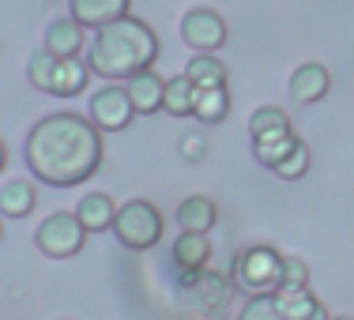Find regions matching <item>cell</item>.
<instances>
[{
    "label": "cell",
    "mask_w": 354,
    "mask_h": 320,
    "mask_svg": "<svg viewBox=\"0 0 354 320\" xmlns=\"http://www.w3.org/2000/svg\"><path fill=\"white\" fill-rule=\"evenodd\" d=\"M207 260H212V241H207V234H177L174 264L185 272V283H189V286L204 275Z\"/></svg>",
    "instance_id": "30bf717a"
},
{
    "label": "cell",
    "mask_w": 354,
    "mask_h": 320,
    "mask_svg": "<svg viewBox=\"0 0 354 320\" xmlns=\"http://www.w3.org/2000/svg\"><path fill=\"white\" fill-rule=\"evenodd\" d=\"M113 234H117V241H121L129 252H147V249H155L158 241H162L166 218H162V211H158L151 200L136 196V200H129V204L117 207Z\"/></svg>",
    "instance_id": "3957f363"
},
{
    "label": "cell",
    "mask_w": 354,
    "mask_h": 320,
    "mask_svg": "<svg viewBox=\"0 0 354 320\" xmlns=\"http://www.w3.org/2000/svg\"><path fill=\"white\" fill-rule=\"evenodd\" d=\"M238 320H283V317H279V309H275L272 294H252L245 305H241Z\"/></svg>",
    "instance_id": "d4e9b609"
},
{
    "label": "cell",
    "mask_w": 354,
    "mask_h": 320,
    "mask_svg": "<svg viewBox=\"0 0 354 320\" xmlns=\"http://www.w3.org/2000/svg\"><path fill=\"white\" fill-rule=\"evenodd\" d=\"M226 113H230V91L226 87H207L192 95V117L196 121L218 124V121H226Z\"/></svg>",
    "instance_id": "ffe728a7"
},
{
    "label": "cell",
    "mask_w": 354,
    "mask_h": 320,
    "mask_svg": "<svg viewBox=\"0 0 354 320\" xmlns=\"http://www.w3.org/2000/svg\"><path fill=\"white\" fill-rule=\"evenodd\" d=\"M328 320H354V317H328Z\"/></svg>",
    "instance_id": "f546056e"
},
{
    "label": "cell",
    "mask_w": 354,
    "mask_h": 320,
    "mask_svg": "<svg viewBox=\"0 0 354 320\" xmlns=\"http://www.w3.org/2000/svg\"><path fill=\"white\" fill-rule=\"evenodd\" d=\"M68 8L83 30H102L109 23L132 15V0H68Z\"/></svg>",
    "instance_id": "ba28073f"
},
{
    "label": "cell",
    "mask_w": 354,
    "mask_h": 320,
    "mask_svg": "<svg viewBox=\"0 0 354 320\" xmlns=\"http://www.w3.org/2000/svg\"><path fill=\"white\" fill-rule=\"evenodd\" d=\"M8 166V147H4V140H0V170Z\"/></svg>",
    "instance_id": "83f0119b"
},
{
    "label": "cell",
    "mask_w": 354,
    "mask_h": 320,
    "mask_svg": "<svg viewBox=\"0 0 354 320\" xmlns=\"http://www.w3.org/2000/svg\"><path fill=\"white\" fill-rule=\"evenodd\" d=\"M83 41H87V30H83L80 23L68 15V19H53L46 27V41H41V49H46L53 61H68V57L83 53Z\"/></svg>",
    "instance_id": "8fae6325"
},
{
    "label": "cell",
    "mask_w": 354,
    "mask_h": 320,
    "mask_svg": "<svg viewBox=\"0 0 354 320\" xmlns=\"http://www.w3.org/2000/svg\"><path fill=\"white\" fill-rule=\"evenodd\" d=\"M286 129H294V124H290V113L283 106H257L249 113V136L252 140L268 136V132H286Z\"/></svg>",
    "instance_id": "7402d4cb"
},
{
    "label": "cell",
    "mask_w": 354,
    "mask_h": 320,
    "mask_svg": "<svg viewBox=\"0 0 354 320\" xmlns=\"http://www.w3.org/2000/svg\"><path fill=\"white\" fill-rule=\"evenodd\" d=\"M181 41L196 53H215L226 46V19L215 8H192L181 19Z\"/></svg>",
    "instance_id": "8992f818"
},
{
    "label": "cell",
    "mask_w": 354,
    "mask_h": 320,
    "mask_svg": "<svg viewBox=\"0 0 354 320\" xmlns=\"http://www.w3.org/2000/svg\"><path fill=\"white\" fill-rule=\"evenodd\" d=\"M0 241H4V218H0Z\"/></svg>",
    "instance_id": "f1b7e54d"
},
{
    "label": "cell",
    "mask_w": 354,
    "mask_h": 320,
    "mask_svg": "<svg viewBox=\"0 0 354 320\" xmlns=\"http://www.w3.org/2000/svg\"><path fill=\"white\" fill-rule=\"evenodd\" d=\"M185 79L192 83L196 91H207V87H226V64L218 61L215 53H196L185 68Z\"/></svg>",
    "instance_id": "ac0fdd59"
},
{
    "label": "cell",
    "mask_w": 354,
    "mask_h": 320,
    "mask_svg": "<svg viewBox=\"0 0 354 320\" xmlns=\"http://www.w3.org/2000/svg\"><path fill=\"white\" fill-rule=\"evenodd\" d=\"M272 301L283 320H324V309H320L317 294L309 286H279L272 294Z\"/></svg>",
    "instance_id": "4fadbf2b"
},
{
    "label": "cell",
    "mask_w": 354,
    "mask_h": 320,
    "mask_svg": "<svg viewBox=\"0 0 354 320\" xmlns=\"http://www.w3.org/2000/svg\"><path fill=\"white\" fill-rule=\"evenodd\" d=\"M35 245L46 252L49 260H68L87 245V230L75 218V211H57L49 218H41L35 230Z\"/></svg>",
    "instance_id": "5b68a950"
},
{
    "label": "cell",
    "mask_w": 354,
    "mask_h": 320,
    "mask_svg": "<svg viewBox=\"0 0 354 320\" xmlns=\"http://www.w3.org/2000/svg\"><path fill=\"white\" fill-rule=\"evenodd\" d=\"M102 132L72 109L35 121L27 143H23L30 178L53 185V189H75V185L91 181L102 166Z\"/></svg>",
    "instance_id": "6da1fadb"
},
{
    "label": "cell",
    "mask_w": 354,
    "mask_h": 320,
    "mask_svg": "<svg viewBox=\"0 0 354 320\" xmlns=\"http://www.w3.org/2000/svg\"><path fill=\"white\" fill-rule=\"evenodd\" d=\"M230 283L252 294H275L283 283V252L272 245H249L230 260Z\"/></svg>",
    "instance_id": "277c9868"
},
{
    "label": "cell",
    "mask_w": 354,
    "mask_h": 320,
    "mask_svg": "<svg viewBox=\"0 0 354 320\" xmlns=\"http://www.w3.org/2000/svg\"><path fill=\"white\" fill-rule=\"evenodd\" d=\"M132 117H136V109H132L124 87H117V83H106L91 95V124L98 132H124Z\"/></svg>",
    "instance_id": "52a82bcc"
},
{
    "label": "cell",
    "mask_w": 354,
    "mask_h": 320,
    "mask_svg": "<svg viewBox=\"0 0 354 320\" xmlns=\"http://www.w3.org/2000/svg\"><path fill=\"white\" fill-rule=\"evenodd\" d=\"M192 95H196V87L185 79V72L170 75V79H166V91H162V113L177 117V121H181V117H192Z\"/></svg>",
    "instance_id": "44dd1931"
},
{
    "label": "cell",
    "mask_w": 354,
    "mask_h": 320,
    "mask_svg": "<svg viewBox=\"0 0 354 320\" xmlns=\"http://www.w3.org/2000/svg\"><path fill=\"white\" fill-rule=\"evenodd\" d=\"M155 61H158L155 27L147 19L124 15V19L95 30L87 68H91V75H102V79H132L136 72L155 68Z\"/></svg>",
    "instance_id": "7a4b0ae2"
},
{
    "label": "cell",
    "mask_w": 354,
    "mask_h": 320,
    "mask_svg": "<svg viewBox=\"0 0 354 320\" xmlns=\"http://www.w3.org/2000/svg\"><path fill=\"white\" fill-rule=\"evenodd\" d=\"M53 64L57 61L46 53V49L27 61V79H30V87H35V91H41V95H49V83H53Z\"/></svg>",
    "instance_id": "cb8c5ba5"
},
{
    "label": "cell",
    "mask_w": 354,
    "mask_h": 320,
    "mask_svg": "<svg viewBox=\"0 0 354 320\" xmlns=\"http://www.w3.org/2000/svg\"><path fill=\"white\" fill-rule=\"evenodd\" d=\"M309 162H313V155H309V143L298 136V143L290 147V155H286L283 162L275 166V173H279L283 181H298V178H306V173H309Z\"/></svg>",
    "instance_id": "603a6c76"
},
{
    "label": "cell",
    "mask_w": 354,
    "mask_h": 320,
    "mask_svg": "<svg viewBox=\"0 0 354 320\" xmlns=\"http://www.w3.org/2000/svg\"><path fill=\"white\" fill-rule=\"evenodd\" d=\"M162 91H166V79L155 68L136 72L132 79H124V95H129L132 109L143 113V117H151V113H158V109H162Z\"/></svg>",
    "instance_id": "7c38bea8"
},
{
    "label": "cell",
    "mask_w": 354,
    "mask_h": 320,
    "mask_svg": "<svg viewBox=\"0 0 354 320\" xmlns=\"http://www.w3.org/2000/svg\"><path fill=\"white\" fill-rule=\"evenodd\" d=\"M185 147H189V151H185V158H200V140L196 136H185Z\"/></svg>",
    "instance_id": "4316f807"
},
{
    "label": "cell",
    "mask_w": 354,
    "mask_h": 320,
    "mask_svg": "<svg viewBox=\"0 0 354 320\" xmlns=\"http://www.w3.org/2000/svg\"><path fill=\"white\" fill-rule=\"evenodd\" d=\"M75 218L83 223L87 234H106L113 230V218H117V204L109 192H87V196L75 204Z\"/></svg>",
    "instance_id": "5bb4252c"
},
{
    "label": "cell",
    "mask_w": 354,
    "mask_h": 320,
    "mask_svg": "<svg viewBox=\"0 0 354 320\" xmlns=\"http://www.w3.org/2000/svg\"><path fill=\"white\" fill-rule=\"evenodd\" d=\"M38 204V189L35 181L27 178H15L0 185V218H27Z\"/></svg>",
    "instance_id": "2e32d148"
},
{
    "label": "cell",
    "mask_w": 354,
    "mask_h": 320,
    "mask_svg": "<svg viewBox=\"0 0 354 320\" xmlns=\"http://www.w3.org/2000/svg\"><path fill=\"white\" fill-rule=\"evenodd\" d=\"M218 223V207L212 196H185L181 207H177V226L181 234H207L212 226Z\"/></svg>",
    "instance_id": "9a60e30c"
},
{
    "label": "cell",
    "mask_w": 354,
    "mask_h": 320,
    "mask_svg": "<svg viewBox=\"0 0 354 320\" xmlns=\"http://www.w3.org/2000/svg\"><path fill=\"white\" fill-rule=\"evenodd\" d=\"M298 143V136H294V129L286 132H268V136L252 140V155H257L260 166H268V170H275V166L283 162L286 155H290V147Z\"/></svg>",
    "instance_id": "d6986e66"
},
{
    "label": "cell",
    "mask_w": 354,
    "mask_h": 320,
    "mask_svg": "<svg viewBox=\"0 0 354 320\" xmlns=\"http://www.w3.org/2000/svg\"><path fill=\"white\" fill-rule=\"evenodd\" d=\"M328 91H332V72H328L320 61H306V64H298V68H294V75H290V95L298 98L301 106L324 102Z\"/></svg>",
    "instance_id": "9c48e42d"
},
{
    "label": "cell",
    "mask_w": 354,
    "mask_h": 320,
    "mask_svg": "<svg viewBox=\"0 0 354 320\" xmlns=\"http://www.w3.org/2000/svg\"><path fill=\"white\" fill-rule=\"evenodd\" d=\"M87 79H91L87 61H80V57L57 61V64H53V83H49V95H57V98H75L80 91H87Z\"/></svg>",
    "instance_id": "e0dca14e"
},
{
    "label": "cell",
    "mask_w": 354,
    "mask_h": 320,
    "mask_svg": "<svg viewBox=\"0 0 354 320\" xmlns=\"http://www.w3.org/2000/svg\"><path fill=\"white\" fill-rule=\"evenodd\" d=\"M279 286H309V264L301 256H283V283Z\"/></svg>",
    "instance_id": "484cf974"
}]
</instances>
